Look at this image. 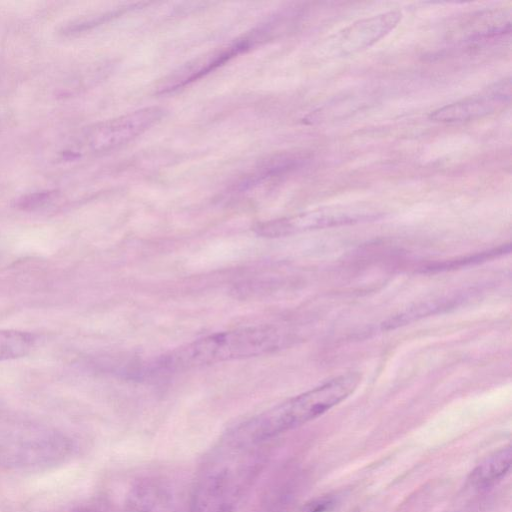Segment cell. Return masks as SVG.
Listing matches in <instances>:
<instances>
[{"label": "cell", "mask_w": 512, "mask_h": 512, "mask_svg": "<svg viewBox=\"0 0 512 512\" xmlns=\"http://www.w3.org/2000/svg\"><path fill=\"white\" fill-rule=\"evenodd\" d=\"M264 459V442L228 432L197 473L189 512H234L260 474Z\"/></svg>", "instance_id": "6da1fadb"}, {"label": "cell", "mask_w": 512, "mask_h": 512, "mask_svg": "<svg viewBox=\"0 0 512 512\" xmlns=\"http://www.w3.org/2000/svg\"><path fill=\"white\" fill-rule=\"evenodd\" d=\"M359 383V373L342 374L247 420L233 431L246 439L265 442L321 416L346 399Z\"/></svg>", "instance_id": "7a4b0ae2"}, {"label": "cell", "mask_w": 512, "mask_h": 512, "mask_svg": "<svg viewBox=\"0 0 512 512\" xmlns=\"http://www.w3.org/2000/svg\"><path fill=\"white\" fill-rule=\"evenodd\" d=\"M285 342V335L276 327H242L195 340L171 353L161 364L172 370L192 369L262 356L281 348Z\"/></svg>", "instance_id": "3957f363"}, {"label": "cell", "mask_w": 512, "mask_h": 512, "mask_svg": "<svg viewBox=\"0 0 512 512\" xmlns=\"http://www.w3.org/2000/svg\"><path fill=\"white\" fill-rule=\"evenodd\" d=\"M73 443L56 430L25 423L0 425V467L39 470L65 462Z\"/></svg>", "instance_id": "277c9868"}, {"label": "cell", "mask_w": 512, "mask_h": 512, "mask_svg": "<svg viewBox=\"0 0 512 512\" xmlns=\"http://www.w3.org/2000/svg\"><path fill=\"white\" fill-rule=\"evenodd\" d=\"M164 115L161 107H145L85 128L60 151L61 160L111 151L144 133Z\"/></svg>", "instance_id": "5b68a950"}, {"label": "cell", "mask_w": 512, "mask_h": 512, "mask_svg": "<svg viewBox=\"0 0 512 512\" xmlns=\"http://www.w3.org/2000/svg\"><path fill=\"white\" fill-rule=\"evenodd\" d=\"M378 214L363 207L335 206L259 223L254 230L264 237H282L334 226L354 224L377 218Z\"/></svg>", "instance_id": "8992f818"}, {"label": "cell", "mask_w": 512, "mask_h": 512, "mask_svg": "<svg viewBox=\"0 0 512 512\" xmlns=\"http://www.w3.org/2000/svg\"><path fill=\"white\" fill-rule=\"evenodd\" d=\"M399 10H391L358 20L331 36L325 49L329 56L343 57L363 51L389 34L401 20Z\"/></svg>", "instance_id": "52a82bcc"}, {"label": "cell", "mask_w": 512, "mask_h": 512, "mask_svg": "<svg viewBox=\"0 0 512 512\" xmlns=\"http://www.w3.org/2000/svg\"><path fill=\"white\" fill-rule=\"evenodd\" d=\"M511 80L503 79L473 96L434 110L429 118L436 122H464L496 112L510 102Z\"/></svg>", "instance_id": "ba28073f"}, {"label": "cell", "mask_w": 512, "mask_h": 512, "mask_svg": "<svg viewBox=\"0 0 512 512\" xmlns=\"http://www.w3.org/2000/svg\"><path fill=\"white\" fill-rule=\"evenodd\" d=\"M511 467V448L504 447L485 458L469 476L475 489H484L503 478Z\"/></svg>", "instance_id": "9c48e42d"}, {"label": "cell", "mask_w": 512, "mask_h": 512, "mask_svg": "<svg viewBox=\"0 0 512 512\" xmlns=\"http://www.w3.org/2000/svg\"><path fill=\"white\" fill-rule=\"evenodd\" d=\"M33 333L19 330H0V361L23 357L36 345Z\"/></svg>", "instance_id": "30bf717a"}, {"label": "cell", "mask_w": 512, "mask_h": 512, "mask_svg": "<svg viewBox=\"0 0 512 512\" xmlns=\"http://www.w3.org/2000/svg\"><path fill=\"white\" fill-rule=\"evenodd\" d=\"M159 492L150 483L139 484L128 495L125 512H154L159 502Z\"/></svg>", "instance_id": "8fae6325"}, {"label": "cell", "mask_w": 512, "mask_h": 512, "mask_svg": "<svg viewBox=\"0 0 512 512\" xmlns=\"http://www.w3.org/2000/svg\"><path fill=\"white\" fill-rule=\"evenodd\" d=\"M333 505V502L329 498H322L316 501H313L311 504H308L304 509V512H325L330 509Z\"/></svg>", "instance_id": "7c38bea8"}, {"label": "cell", "mask_w": 512, "mask_h": 512, "mask_svg": "<svg viewBox=\"0 0 512 512\" xmlns=\"http://www.w3.org/2000/svg\"><path fill=\"white\" fill-rule=\"evenodd\" d=\"M69 512H94V511H91L88 509H75V510H71Z\"/></svg>", "instance_id": "4fadbf2b"}, {"label": "cell", "mask_w": 512, "mask_h": 512, "mask_svg": "<svg viewBox=\"0 0 512 512\" xmlns=\"http://www.w3.org/2000/svg\"><path fill=\"white\" fill-rule=\"evenodd\" d=\"M0 128H1V123H0Z\"/></svg>", "instance_id": "5bb4252c"}]
</instances>
